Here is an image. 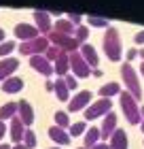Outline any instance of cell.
<instances>
[{"label": "cell", "instance_id": "6da1fadb", "mask_svg": "<svg viewBox=\"0 0 144 149\" xmlns=\"http://www.w3.org/2000/svg\"><path fill=\"white\" fill-rule=\"evenodd\" d=\"M102 47H104V53L110 62L121 60V38H119V30L114 26H108L104 32V38H102Z\"/></svg>", "mask_w": 144, "mask_h": 149}, {"label": "cell", "instance_id": "7a4b0ae2", "mask_svg": "<svg viewBox=\"0 0 144 149\" xmlns=\"http://www.w3.org/2000/svg\"><path fill=\"white\" fill-rule=\"evenodd\" d=\"M121 77H123V83H125L127 92L132 94L136 100L142 98V85H140V79H138V72L132 66V62H123L121 64Z\"/></svg>", "mask_w": 144, "mask_h": 149}, {"label": "cell", "instance_id": "3957f363", "mask_svg": "<svg viewBox=\"0 0 144 149\" xmlns=\"http://www.w3.org/2000/svg\"><path fill=\"white\" fill-rule=\"evenodd\" d=\"M119 100H121V109H123V113H125V117H127L129 124H140V121H142V113H140L138 100H136L127 90H123L119 94Z\"/></svg>", "mask_w": 144, "mask_h": 149}, {"label": "cell", "instance_id": "277c9868", "mask_svg": "<svg viewBox=\"0 0 144 149\" xmlns=\"http://www.w3.org/2000/svg\"><path fill=\"white\" fill-rule=\"evenodd\" d=\"M47 38H49V43L51 45H55L59 47V49H64L66 53H72V51H79V40L74 38L72 34H61V32H55V30H51L49 34H45Z\"/></svg>", "mask_w": 144, "mask_h": 149}, {"label": "cell", "instance_id": "5b68a950", "mask_svg": "<svg viewBox=\"0 0 144 149\" xmlns=\"http://www.w3.org/2000/svg\"><path fill=\"white\" fill-rule=\"evenodd\" d=\"M49 38L47 36H36V38H32V40H23L21 45L17 47L19 53H23V56H43V53L49 49Z\"/></svg>", "mask_w": 144, "mask_h": 149}, {"label": "cell", "instance_id": "8992f818", "mask_svg": "<svg viewBox=\"0 0 144 149\" xmlns=\"http://www.w3.org/2000/svg\"><path fill=\"white\" fill-rule=\"evenodd\" d=\"M112 111V100L110 98H98L93 102H89V107L85 109V119H95V117H104L106 113Z\"/></svg>", "mask_w": 144, "mask_h": 149}, {"label": "cell", "instance_id": "52a82bcc", "mask_svg": "<svg viewBox=\"0 0 144 149\" xmlns=\"http://www.w3.org/2000/svg\"><path fill=\"white\" fill-rule=\"evenodd\" d=\"M68 58H70V70L74 72V77H81V79H85L91 74V66H89L85 62V58L81 56V51H72V53H68Z\"/></svg>", "mask_w": 144, "mask_h": 149}, {"label": "cell", "instance_id": "ba28073f", "mask_svg": "<svg viewBox=\"0 0 144 149\" xmlns=\"http://www.w3.org/2000/svg\"><path fill=\"white\" fill-rule=\"evenodd\" d=\"M32 17H34V26L38 28V32L40 34H49V32L53 30V19H51V13H47V11H43V9H36L32 13Z\"/></svg>", "mask_w": 144, "mask_h": 149}, {"label": "cell", "instance_id": "9c48e42d", "mask_svg": "<svg viewBox=\"0 0 144 149\" xmlns=\"http://www.w3.org/2000/svg\"><path fill=\"white\" fill-rule=\"evenodd\" d=\"M91 98H93L91 90H81V92H76L70 100H68V111H81V109H87L89 102H91Z\"/></svg>", "mask_w": 144, "mask_h": 149}, {"label": "cell", "instance_id": "30bf717a", "mask_svg": "<svg viewBox=\"0 0 144 149\" xmlns=\"http://www.w3.org/2000/svg\"><path fill=\"white\" fill-rule=\"evenodd\" d=\"M17 117L21 119V124L25 128H30V124L34 121V107L30 100H25V98L17 100Z\"/></svg>", "mask_w": 144, "mask_h": 149}, {"label": "cell", "instance_id": "8fae6325", "mask_svg": "<svg viewBox=\"0 0 144 149\" xmlns=\"http://www.w3.org/2000/svg\"><path fill=\"white\" fill-rule=\"evenodd\" d=\"M15 36L23 38V40H32V38L40 36V32H38L36 26L30 24V22H19V24H15Z\"/></svg>", "mask_w": 144, "mask_h": 149}, {"label": "cell", "instance_id": "7c38bea8", "mask_svg": "<svg viewBox=\"0 0 144 149\" xmlns=\"http://www.w3.org/2000/svg\"><path fill=\"white\" fill-rule=\"evenodd\" d=\"M30 66L34 70H38L40 74H45V77H51L53 74V64L45 56H30Z\"/></svg>", "mask_w": 144, "mask_h": 149}, {"label": "cell", "instance_id": "4fadbf2b", "mask_svg": "<svg viewBox=\"0 0 144 149\" xmlns=\"http://www.w3.org/2000/svg\"><path fill=\"white\" fill-rule=\"evenodd\" d=\"M81 56L85 58V62L91 68H100V56H98V51H95V47L91 43H81Z\"/></svg>", "mask_w": 144, "mask_h": 149}, {"label": "cell", "instance_id": "5bb4252c", "mask_svg": "<svg viewBox=\"0 0 144 149\" xmlns=\"http://www.w3.org/2000/svg\"><path fill=\"white\" fill-rule=\"evenodd\" d=\"M114 130H116V113L110 111V113H106V115H104V119H102L100 134H102V139H110Z\"/></svg>", "mask_w": 144, "mask_h": 149}, {"label": "cell", "instance_id": "9a60e30c", "mask_svg": "<svg viewBox=\"0 0 144 149\" xmlns=\"http://www.w3.org/2000/svg\"><path fill=\"white\" fill-rule=\"evenodd\" d=\"M17 66H19V58H2L0 60V81L13 77Z\"/></svg>", "mask_w": 144, "mask_h": 149}, {"label": "cell", "instance_id": "2e32d148", "mask_svg": "<svg viewBox=\"0 0 144 149\" xmlns=\"http://www.w3.org/2000/svg\"><path fill=\"white\" fill-rule=\"evenodd\" d=\"M129 141H127V132L123 130V128H116L112 132V136L108 139V147L110 149H127Z\"/></svg>", "mask_w": 144, "mask_h": 149}, {"label": "cell", "instance_id": "e0dca14e", "mask_svg": "<svg viewBox=\"0 0 144 149\" xmlns=\"http://www.w3.org/2000/svg\"><path fill=\"white\" fill-rule=\"evenodd\" d=\"M47 132H49L51 141H55V143H57V147L70 143V132H68L66 128H59V126L53 124V126H49V130H47Z\"/></svg>", "mask_w": 144, "mask_h": 149}, {"label": "cell", "instance_id": "ac0fdd59", "mask_svg": "<svg viewBox=\"0 0 144 149\" xmlns=\"http://www.w3.org/2000/svg\"><path fill=\"white\" fill-rule=\"evenodd\" d=\"M23 130H25V126L21 124V119H19L17 115H15V117L11 119V126H9V134H11L13 145L21 143V139H23Z\"/></svg>", "mask_w": 144, "mask_h": 149}, {"label": "cell", "instance_id": "d6986e66", "mask_svg": "<svg viewBox=\"0 0 144 149\" xmlns=\"http://www.w3.org/2000/svg\"><path fill=\"white\" fill-rule=\"evenodd\" d=\"M68 70H70V58H68L66 51H61L57 60L53 62V72H57V77H66Z\"/></svg>", "mask_w": 144, "mask_h": 149}, {"label": "cell", "instance_id": "ffe728a7", "mask_svg": "<svg viewBox=\"0 0 144 149\" xmlns=\"http://www.w3.org/2000/svg\"><path fill=\"white\" fill-rule=\"evenodd\" d=\"M21 87H23V79L17 77V74L2 81V92H6V94H17V92H21Z\"/></svg>", "mask_w": 144, "mask_h": 149}, {"label": "cell", "instance_id": "44dd1931", "mask_svg": "<svg viewBox=\"0 0 144 149\" xmlns=\"http://www.w3.org/2000/svg\"><path fill=\"white\" fill-rule=\"evenodd\" d=\"M53 92H55V96L61 100V102H66V100H70V90H68L64 77H57L53 81Z\"/></svg>", "mask_w": 144, "mask_h": 149}, {"label": "cell", "instance_id": "7402d4cb", "mask_svg": "<svg viewBox=\"0 0 144 149\" xmlns=\"http://www.w3.org/2000/svg\"><path fill=\"white\" fill-rule=\"evenodd\" d=\"M100 139H102V134H100V128H98V126L87 128V130H85V141H83V147H85V149L93 147L95 143H100Z\"/></svg>", "mask_w": 144, "mask_h": 149}, {"label": "cell", "instance_id": "603a6c76", "mask_svg": "<svg viewBox=\"0 0 144 149\" xmlns=\"http://www.w3.org/2000/svg\"><path fill=\"white\" fill-rule=\"evenodd\" d=\"M74 28H76V26H72L68 22V17H59L57 22H53V30L61 32V34H72L74 36Z\"/></svg>", "mask_w": 144, "mask_h": 149}, {"label": "cell", "instance_id": "cb8c5ba5", "mask_svg": "<svg viewBox=\"0 0 144 149\" xmlns=\"http://www.w3.org/2000/svg\"><path fill=\"white\" fill-rule=\"evenodd\" d=\"M15 115H17V102L15 100H9V102H4L2 107H0V121L13 119Z\"/></svg>", "mask_w": 144, "mask_h": 149}, {"label": "cell", "instance_id": "d4e9b609", "mask_svg": "<svg viewBox=\"0 0 144 149\" xmlns=\"http://www.w3.org/2000/svg\"><path fill=\"white\" fill-rule=\"evenodd\" d=\"M98 92H100V98H110L114 94H121V85L116 83V81H108V83H104Z\"/></svg>", "mask_w": 144, "mask_h": 149}, {"label": "cell", "instance_id": "484cf974", "mask_svg": "<svg viewBox=\"0 0 144 149\" xmlns=\"http://www.w3.org/2000/svg\"><path fill=\"white\" fill-rule=\"evenodd\" d=\"M53 119H55V126L59 128H68L70 126V117H68V111H55V115H53Z\"/></svg>", "mask_w": 144, "mask_h": 149}, {"label": "cell", "instance_id": "4316f807", "mask_svg": "<svg viewBox=\"0 0 144 149\" xmlns=\"http://www.w3.org/2000/svg\"><path fill=\"white\" fill-rule=\"evenodd\" d=\"M21 143L28 147V149H32L34 145H36V132H34L32 128H25V130H23V139H21Z\"/></svg>", "mask_w": 144, "mask_h": 149}, {"label": "cell", "instance_id": "83f0119b", "mask_svg": "<svg viewBox=\"0 0 144 149\" xmlns=\"http://www.w3.org/2000/svg\"><path fill=\"white\" fill-rule=\"evenodd\" d=\"M85 130H87V124L85 121H74V124H70V136H79V134H85Z\"/></svg>", "mask_w": 144, "mask_h": 149}, {"label": "cell", "instance_id": "f1b7e54d", "mask_svg": "<svg viewBox=\"0 0 144 149\" xmlns=\"http://www.w3.org/2000/svg\"><path fill=\"white\" fill-rule=\"evenodd\" d=\"M87 22H89V26H95V28H108L110 26L106 17H95V15H89Z\"/></svg>", "mask_w": 144, "mask_h": 149}, {"label": "cell", "instance_id": "f546056e", "mask_svg": "<svg viewBox=\"0 0 144 149\" xmlns=\"http://www.w3.org/2000/svg\"><path fill=\"white\" fill-rule=\"evenodd\" d=\"M61 51H64V49H59V47H55V45H49V49H47V51L43 53V56H45V58H47V60H49V62L53 64V62L57 60V56H59Z\"/></svg>", "mask_w": 144, "mask_h": 149}, {"label": "cell", "instance_id": "4dcf8cb0", "mask_svg": "<svg viewBox=\"0 0 144 149\" xmlns=\"http://www.w3.org/2000/svg\"><path fill=\"white\" fill-rule=\"evenodd\" d=\"M89 36V28L83 24V26H76V28H74V38L79 40V43H85V38Z\"/></svg>", "mask_w": 144, "mask_h": 149}, {"label": "cell", "instance_id": "1f68e13d", "mask_svg": "<svg viewBox=\"0 0 144 149\" xmlns=\"http://www.w3.org/2000/svg\"><path fill=\"white\" fill-rule=\"evenodd\" d=\"M15 40H2L0 43V56H9V53H13V49H15Z\"/></svg>", "mask_w": 144, "mask_h": 149}, {"label": "cell", "instance_id": "d6a6232c", "mask_svg": "<svg viewBox=\"0 0 144 149\" xmlns=\"http://www.w3.org/2000/svg\"><path fill=\"white\" fill-rule=\"evenodd\" d=\"M68 22H70L72 26H83V17L79 15V13H68Z\"/></svg>", "mask_w": 144, "mask_h": 149}, {"label": "cell", "instance_id": "836d02e7", "mask_svg": "<svg viewBox=\"0 0 144 149\" xmlns=\"http://www.w3.org/2000/svg\"><path fill=\"white\" fill-rule=\"evenodd\" d=\"M64 81H66L68 90H76V77H74V74H66Z\"/></svg>", "mask_w": 144, "mask_h": 149}, {"label": "cell", "instance_id": "e575fe53", "mask_svg": "<svg viewBox=\"0 0 144 149\" xmlns=\"http://www.w3.org/2000/svg\"><path fill=\"white\" fill-rule=\"evenodd\" d=\"M134 40H136V45H144V30H138V32H136Z\"/></svg>", "mask_w": 144, "mask_h": 149}, {"label": "cell", "instance_id": "d590c367", "mask_svg": "<svg viewBox=\"0 0 144 149\" xmlns=\"http://www.w3.org/2000/svg\"><path fill=\"white\" fill-rule=\"evenodd\" d=\"M138 56V49L136 47H132V49H127V62H132V60Z\"/></svg>", "mask_w": 144, "mask_h": 149}, {"label": "cell", "instance_id": "8d00e7d4", "mask_svg": "<svg viewBox=\"0 0 144 149\" xmlns=\"http://www.w3.org/2000/svg\"><path fill=\"white\" fill-rule=\"evenodd\" d=\"M89 149H110V147H108L106 141H100V143H95L93 147H89Z\"/></svg>", "mask_w": 144, "mask_h": 149}, {"label": "cell", "instance_id": "74e56055", "mask_svg": "<svg viewBox=\"0 0 144 149\" xmlns=\"http://www.w3.org/2000/svg\"><path fill=\"white\" fill-rule=\"evenodd\" d=\"M4 132H6V124H4V121H0V141H2Z\"/></svg>", "mask_w": 144, "mask_h": 149}, {"label": "cell", "instance_id": "f35d334b", "mask_svg": "<svg viewBox=\"0 0 144 149\" xmlns=\"http://www.w3.org/2000/svg\"><path fill=\"white\" fill-rule=\"evenodd\" d=\"M45 90H47V92H51V90H53V81H49V79L45 81Z\"/></svg>", "mask_w": 144, "mask_h": 149}, {"label": "cell", "instance_id": "ab89813d", "mask_svg": "<svg viewBox=\"0 0 144 149\" xmlns=\"http://www.w3.org/2000/svg\"><path fill=\"white\" fill-rule=\"evenodd\" d=\"M91 74H93V77H102V74H104V72H102L100 68H93V70H91Z\"/></svg>", "mask_w": 144, "mask_h": 149}, {"label": "cell", "instance_id": "60d3db41", "mask_svg": "<svg viewBox=\"0 0 144 149\" xmlns=\"http://www.w3.org/2000/svg\"><path fill=\"white\" fill-rule=\"evenodd\" d=\"M11 149H28L23 143H17V145H11Z\"/></svg>", "mask_w": 144, "mask_h": 149}, {"label": "cell", "instance_id": "b9f144b4", "mask_svg": "<svg viewBox=\"0 0 144 149\" xmlns=\"http://www.w3.org/2000/svg\"><path fill=\"white\" fill-rule=\"evenodd\" d=\"M0 149H11V145H6V143H0Z\"/></svg>", "mask_w": 144, "mask_h": 149}, {"label": "cell", "instance_id": "7bdbcfd3", "mask_svg": "<svg viewBox=\"0 0 144 149\" xmlns=\"http://www.w3.org/2000/svg\"><path fill=\"white\" fill-rule=\"evenodd\" d=\"M2 40H4V30L0 28V43H2Z\"/></svg>", "mask_w": 144, "mask_h": 149}, {"label": "cell", "instance_id": "ee69618b", "mask_svg": "<svg viewBox=\"0 0 144 149\" xmlns=\"http://www.w3.org/2000/svg\"><path fill=\"white\" fill-rule=\"evenodd\" d=\"M140 72L144 74V60H142V64H140Z\"/></svg>", "mask_w": 144, "mask_h": 149}, {"label": "cell", "instance_id": "f6af8a7d", "mask_svg": "<svg viewBox=\"0 0 144 149\" xmlns=\"http://www.w3.org/2000/svg\"><path fill=\"white\" fill-rule=\"evenodd\" d=\"M140 128H142V132H144V119H142V121H140Z\"/></svg>", "mask_w": 144, "mask_h": 149}, {"label": "cell", "instance_id": "bcb514c9", "mask_svg": "<svg viewBox=\"0 0 144 149\" xmlns=\"http://www.w3.org/2000/svg\"><path fill=\"white\" fill-rule=\"evenodd\" d=\"M140 113H142V119H144V107H140Z\"/></svg>", "mask_w": 144, "mask_h": 149}, {"label": "cell", "instance_id": "7dc6e473", "mask_svg": "<svg viewBox=\"0 0 144 149\" xmlns=\"http://www.w3.org/2000/svg\"><path fill=\"white\" fill-rule=\"evenodd\" d=\"M45 149H59V147H57V145H55V147H45Z\"/></svg>", "mask_w": 144, "mask_h": 149}, {"label": "cell", "instance_id": "c3c4849f", "mask_svg": "<svg viewBox=\"0 0 144 149\" xmlns=\"http://www.w3.org/2000/svg\"><path fill=\"white\" fill-rule=\"evenodd\" d=\"M76 149H85V147H76Z\"/></svg>", "mask_w": 144, "mask_h": 149}]
</instances>
